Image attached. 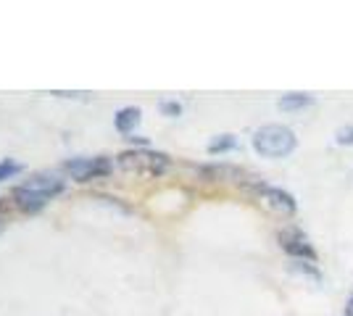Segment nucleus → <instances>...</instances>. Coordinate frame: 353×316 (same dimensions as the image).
Masks as SVG:
<instances>
[{"label":"nucleus","mask_w":353,"mask_h":316,"mask_svg":"<svg viewBox=\"0 0 353 316\" xmlns=\"http://www.w3.org/2000/svg\"><path fill=\"white\" fill-rule=\"evenodd\" d=\"M295 145H298L295 132L282 124H266L253 135V148L264 158H285L295 151Z\"/></svg>","instance_id":"2"},{"label":"nucleus","mask_w":353,"mask_h":316,"mask_svg":"<svg viewBox=\"0 0 353 316\" xmlns=\"http://www.w3.org/2000/svg\"><path fill=\"white\" fill-rule=\"evenodd\" d=\"M280 245H282V251H285V253H290V256L316 261V251L311 248V242L306 240V238H303V232H298V229H282Z\"/></svg>","instance_id":"6"},{"label":"nucleus","mask_w":353,"mask_h":316,"mask_svg":"<svg viewBox=\"0 0 353 316\" xmlns=\"http://www.w3.org/2000/svg\"><path fill=\"white\" fill-rule=\"evenodd\" d=\"M19 171H21V164H16V161H11V158H3V161H0V182L11 180V177H16Z\"/></svg>","instance_id":"10"},{"label":"nucleus","mask_w":353,"mask_h":316,"mask_svg":"<svg viewBox=\"0 0 353 316\" xmlns=\"http://www.w3.org/2000/svg\"><path fill=\"white\" fill-rule=\"evenodd\" d=\"M119 169H124L127 174H134V177H161L163 171L169 169V158L163 153H153V151H127L119 156Z\"/></svg>","instance_id":"3"},{"label":"nucleus","mask_w":353,"mask_h":316,"mask_svg":"<svg viewBox=\"0 0 353 316\" xmlns=\"http://www.w3.org/2000/svg\"><path fill=\"white\" fill-rule=\"evenodd\" d=\"M137 124H140V108L130 105V108H121L117 114V129L121 135H130Z\"/></svg>","instance_id":"7"},{"label":"nucleus","mask_w":353,"mask_h":316,"mask_svg":"<svg viewBox=\"0 0 353 316\" xmlns=\"http://www.w3.org/2000/svg\"><path fill=\"white\" fill-rule=\"evenodd\" d=\"M259 198H261V203H264L266 209L280 213V216H293L295 213V198L290 193L280 190V187H266V185H261L259 187Z\"/></svg>","instance_id":"5"},{"label":"nucleus","mask_w":353,"mask_h":316,"mask_svg":"<svg viewBox=\"0 0 353 316\" xmlns=\"http://www.w3.org/2000/svg\"><path fill=\"white\" fill-rule=\"evenodd\" d=\"M161 111H163V114H169V116H179L182 105H179V103H161Z\"/></svg>","instance_id":"12"},{"label":"nucleus","mask_w":353,"mask_h":316,"mask_svg":"<svg viewBox=\"0 0 353 316\" xmlns=\"http://www.w3.org/2000/svg\"><path fill=\"white\" fill-rule=\"evenodd\" d=\"M61 190H63V182H61L59 177L37 174V177H32L27 185L16 187V190H14V203L21 211L34 213V211L43 209L48 200H53V198L59 196Z\"/></svg>","instance_id":"1"},{"label":"nucleus","mask_w":353,"mask_h":316,"mask_svg":"<svg viewBox=\"0 0 353 316\" xmlns=\"http://www.w3.org/2000/svg\"><path fill=\"white\" fill-rule=\"evenodd\" d=\"M335 140H338V145H353V127H340Z\"/></svg>","instance_id":"11"},{"label":"nucleus","mask_w":353,"mask_h":316,"mask_svg":"<svg viewBox=\"0 0 353 316\" xmlns=\"http://www.w3.org/2000/svg\"><path fill=\"white\" fill-rule=\"evenodd\" d=\"M237 148V140L232 135H221L216 137L211 145H208V153L211 156H216V153H227V151H235Z\"/></svg>","instance_id":"9"},{"label":"nucleus","mask_w":353,"mask_h":316,"mask_svg":"<svg viewBox=\"0 0 353 316\" xmlns=\"http://www.w3.org/2000/svg\"><path fill=\"white\" fill-rule=\"evenodd\" d=\"M66 171L72 174L77 182H90V180H101L111 171V164L105 158H74L66 164Z\"/></svg>","instance_id":"4"},{"label":"nucleus","mask_w":353,"mask_h":316,"mask_svg":"<svg viewBox=\"0 0 353 316\" xmlns=\"http://www.w3.org/2000/svg\"><path fill=\"white\" fill-rule=\"evenodd\" d=\"M314 103L311 95H301V92H293V95H285L280 101L282 111H298V108H306V105Z\"/></svg>","instance_id":"8"},{"label":"nucleus","mask_w":353,"mask_h":316,"mask_svg":"<svg viewBox=\"0 0 353 316\" xmlns=\"http://www.w3.org/2000/svg\"><path fill=\"white\" fill-rule=\"evenodd\" d=\"M345 316H353V298L348 301V308H345Z\"/></svg>","instance_id":"13"}]
</instances>
